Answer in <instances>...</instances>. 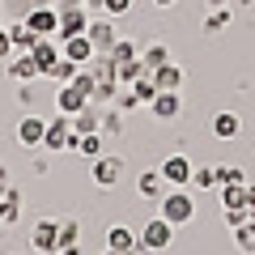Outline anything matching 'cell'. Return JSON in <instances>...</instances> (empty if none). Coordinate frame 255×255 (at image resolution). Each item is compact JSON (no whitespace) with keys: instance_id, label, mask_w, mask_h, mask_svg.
Wrapping results in <instances>:
<instances>
[{"instance_id":"cell-1","label":"cell","mask_w":255,"mask_h":255,"mask_svg":"<svg viewBox=\"0 0 255 255\" xmlns=\"http://www.w3.org/2000/svg\"><path fill=\"white\" fill-rule=\"evenodd\" d=\"M157 213H162V217L179 230V226H187V221L196 217V200H191L187 187H166V196L157 200Z\"/></svg>"},{"instance_id":"cell-2","label":"cell","mask_w":255,"mask_h":255,"mask_svg":"<svg viewBox=\"0 0 255 255\" xmlns=\"http://www.w3.org/2000/svg\"><path fill=\"white\" fill-rule=\"evenodd\" d=\"M43 149H47V153H64V149L81 153V136L73 132V119H68V115H55V119H47V136H43Z\"/></svg>"},{"instance_id":"cell-3","label":"cell","mask_w":255,"mask_h":255,"mask_svg":"<svg viewBox=\"0 0 255 255\" xmlns=\"http://www.w3.org/2000/svg\"><path fill=\"white\" fill-rule=\"evenodd\" d=\"M136 238H140V251H166V247L174 243V226L157 213V217H149L145 226H140Z\"/></svg>"},{"instance_id":"cell-4","label":"cell","mask_w":255,"mask_h":255,"mask_svg":"<svg viewBox=\"0 0 255 255\" xmlns=\"http://www.w3.org/2000/svg\"><path fill=\"white\" fill-rule=\"evenodd\" d=\"M157 170H162L166 187H191V174H196V166H191L183 153H170L162 166H157Z\"/></svg>"},{"instance_id":"cell-5","label":"cell","mask_w":255,"mask_h":255,"mask_svg":"<svg viewBox=\"0 0 255 255\" xmlns=\"http://www.w3.org/2000/svg\"><path fill=\"white\" fill-rule=\"evenodd\" d=\"M94 183L98 187H115L119 179H124V157H115V153H98L94 157Z\"/></svg>"},{"instance_id":"cell-6","label":"cell","mask_w":255,"mask_h":255,"mask_svg":"<svg viewBox=\"0 0 255 255\" xmlns=\"http://www.w3.org/2000/svg\"><path fill=\"white\" fill-rule=\"evenodd\" d=\"M90 30V9L85 4H77V9H60V43L64 38H77V34H85Z\"/></svg>"},{"instance_id":"cell-7","label":"cell","mask_w":255,"mask_h":255,"mask_svg":"<svg viewBox=\"0 0 255 255\" xmlns=\"http://www.w3.org/2000/svg\"><path fill=\"white\" fill-rule=\"evenodd\" d=\"M26 26L34 30L38 38H55V34H60V9H47V4H43V9H30L26 13Z\"/></svg>"},{"instance_id":"cell-8","label":"cell","mask_w":255,"mask_h":255,"mask_svg":"<svg viewBox=\"0 0 255 255\" xmlns=\"http://www.w3.org/2000/svg\"><path fill=\"white\" fill-rule=\"evenodd\" d=\"M30 247L43 255H55L60 251V221H38L34 234H30Z\"/></svg>"},{"instance_id":"cell-9","label":"cell","mask_w":255,"mask_h":255,"mask_svg":"<svg viewBox=\"0 0 255 255\" xmlns=\"http://www.w3.org/2000/svg\"><path fill=\"white\" fill-rule=\"evenodd\" d=\"M55 107H60V115H81V111L90 107V98H85V94L68 81V85H60V90H55Z\"/></svg>"},{"instance_id":"cell-10","label":"cell","mask_w":255,"mask_h":255,"mask_svg":"<svg viewBox=\"0 0 255 255\" xmlns=\"http://www.w3.org/2000/svg\"><path fill=\"white\" fill-rule=\"evenodd\" d=\"M43 136H47V119H38V115H26L17 124V140L26 149H43Z\"/></svg>"},{"instance_id":"cell-11","label":"cell","mask_w":255,"mask_h":255,"mask_svg":"<svg viewBox=\"0 0 255 255\" xmlns=\"http://www.w3.org/2000/svg\"><path fill=\"white\" fill-rule=\"evenodd\" d=\"M85 34H90V43L98 47V51H111V47L119 43V38H115V26H111V17H90V30H85Z\"/></svg>"},{"instance_id":"cell-12","label":"cell","mask_w":255,"mask_h":255,"mask_svg":"<svg viewBox=\"0 0 255 255\" xmlns=\"http://www.w3.org/2000/svg\"><path fill=\"white\" fill-rule=\"evenodd\" d=\"M68 60H77V64H90L94 55H98V47L90 43V34H77V38H64V47H60Z\"/></svg>"},{"instance_id":"cell-13","label":"cell","mask_w":255,"mask_h":255,"mask_svg":"<svg viewBox=\"0 0 255 255\" xmlns=\"http://www.w3.org/2000/svg\"><path fill=\"white\" fill-rule=\"evenodd\" d=\"M238 132H243V119H238L234 111H217V115H213V136L217 140H234Z\"/></svg>"},{"instance_id":"cell-14","label":"cell","mask_w":255,"mask_h":255,"mask_svg":"<svg viewBox=\"0 0 255 255\" xmlns=\"http://www.w3.org/2000/svg\"><path fill=\"white\" fill-rule=\"evenodd\" d=\"M9 77H13V81H34V77H43V68H38V60L30 51H21L17 60L9 64Z\"/></svg>"},{"instance_id":"cell-15","label":"cell","mask_w":255,"mask_h":255,"mask_svg":"<svg viewBox=\"0 0 255 255\" xmlns=\"http://www.w3.org/2000/svg\"><path fill=\"white\" fill-rule=\"evenodd\" d=\"M30 55H34V60H38V68H43V77H47V73H51V68H55V60H60L64 51H60V47L51 43V38H38V43L30 47Z\"/></svg>"},{"instance_id":"cell-16","label":"cell","mask_w":255,"mask_h":255,"mask_svg":"<svg viewBox=\"0 0 255 255\" xmlns=\"http://www.w3.org/2000/svg\"><path fill=\"white\" fill-rule=\"evenodd\" d=\"M136 247H140V238L128 226H111L107 230V251H136Z\"/></svg>"},{"instance_id":"cell-17","label":"cell","mask_w":255,"mask_h":255,"mask_svg":"<svg viewBox=\"0 0 255 255\" xmlns=\"http://www.w3.org/2000/svg\"><path fill=\"white\" fill-rule=\"evenodd\" d=\"M136 191L145 196V200H162L166 196V179H162V170H145L136 179Z\"/></svg>"},{"instance_id":"cell-18","label":"cell","mask_w":255,"mask_h":255,"mask_svg":"<svg viewBox=\"0 0 255 255\" xmlns=\"http://www.w3.org/2000/svg\"><path fill=\"white\" fill-rule=\"evenodd\" d=\"M68 119H73V132H77V136H94V132H102V115L94 107H85L81 115H68Z\"/></svg>"},{"instance_id":"cell-19","label":"cell","mask_w":255,"mask_h":255,"mask_svg":"<svg viewBox=\"0 0 255 255\" xmlns=\"http://www.w3.org/2000/svg\"><path fill=\"white\" fill-rule=\"evenodd\" d=\"M157 119H174L179 115V90H157V98L149 102Z\"/></svg>"},{"instance_id":"cell-20","label":"cell","mask_w":255,"mask_h":255,"mask_svg":"<svg viewBox=\"0 0 255 255\" xmlns=\"http://www.w3.org/2000/svg\"><path fill=\"white\" fill-rule=\"evenodd\" d=\"M9 38H13V51H30V47L38 43V34H34L30 26H26V17H21V21H13V26H9Z\"/></svg>"},{"instance_id":"cell-21","label":"cell","mask_w":255,"mask_h":255,"mask_svg":"<svg viewBox=\"0 0 255 255\" xmlns=\"http://www.w3.org/2000/svg\"><path fill=\"white\" fill-rule=\"evenodd\" d=\"M153 81H157V90H179L183 85V68L170 60V64H162V68L153 73Z\"/></svg>"},{"instance_id":"cell-22","label":"cell","mask_w":255,"mask_h":255,"mask_svg":"<svg viewBox=\"0 0 255 255\" xmlns=\"http://www.w3.org/2000/svg\"><path fill=\"white\" fill-rule=\"evenodd\" d=\"M221 204H226V213L247 209V183H226L221 187Z\"/></svg>"},{"instance_id":"cell-23","label":"cell","mask_w":255,"mask_h":255,"mask_svg":"<svg viewBox=\"0 0 255 255\" xmlns=\"http://www.w3.org/2000/svg\"><path fill=\"white\" fill-rule=\"evenodd\" d=\"M77 73H81V64L68 60V55H60V60H55V68H51L47 77H51V81H60V85H68V81H77Z\"/></svg>"},{"instance_id":"cell-24","label":"cell","mask_w":255,"mask_h":255,"mask_svg":"<svg viewBox=\"0 0 255 255\" xmlns=\"http://www.w3.org/2000/svg\"><path fill=\"white\" fill-rule=\"evenodd\" d=\"M140 64H145V73L153 77L157 68H162V64H170V51H166V47H145V55H140Z\"/></svg>"},{"instance_id":"cell-25","label":"cell","mask_w":255,"mask_h":255,"mask_svg":"<svg viewBox=\"0 0 255 255\" xmlns=\"http://www.w3.org/2000/svg\"><path fill=\"white\" fill-rule=\"evenodd\" d=\"M128 90H132V98H136V102H153L157 98V81H153V77H136Z\"/></svg>"},{"instance_id":"cell-26","label":"cell","mask_w":255,"mask_h":255,"mask_svg":"<svg viewBox=\"0 0 255 255\" xmlns=\"http://www.w3.org/2000/svg\"><path fill=\"white\" fill-rule=\"evenodd\" d=\"M234 243L243 251H255V217H247L243 226H234Z\"/></svg>"},{"instance_id":"cell-27","label":"cell","mask_w":255,"mask_h":255,"mask_svg":"<svg viewBox=\"0 0 255 255\" xmlns=\"http://www.w3.org/2000/svg\"><path fill=\"white\" fill-rule=\"evenodd\" d=\"M77 234H81V230H77V221L64 217V221H60V251H64V247H77Z\"/></svg>"},{"instance_id":"cell-28","label":"cell","mask_w":255,"mask_h":255,"mask_svg":"<svg viewBox=\"0 0 255 255\" xmlns=\"http://www.w3.org/2000/svg\"><path fill=\"white\" fill-rule=\"evenodd\" d=\"M217 170V187H226V183H247V174L238 170V166H213Z\"/></svg>"},{"instance_id":"cell-29","label":"cell","mask_w":255,"mask_h":255,"mask_svg":"<svg viewBox=\"0 0 255 255\" xmlns=\"http://www.w3.org/2000/svg\"><path fill=\"white\" fill-rule=\"evenodd\" d=\"M191 187H217V170H213V166H200V170L191 174Z\"/></svg>"},{"instance_id":"cell-30","label":"cell","mask_w":255,"mask_h":255,"mask_svg":"<svg viewBox=\"0 0 255 255\" xmlns=\"http://www.w3.org/2000/svg\"><path fill=\"white\" fill-rule=\"evenodd\" d=\"M111 55H115V64H132V60H140V55L132 51V43H115V47H111Z\"/></svg>"},{"instance_id":"cell-31","label":"cell","mask_w":255,"mask_h":255,"mask_svg":"<svg viewBox=\"0 0 255 255\" xmlns=\"http://www.w3.org/2000/svg\"><path fill=\"white\" fill-rule=\"evenodd\" d=\"M81 153H85V157H98V153H102V132H94V136H81Z\"/></svg>"},{"instance_id":"cell-32","label":"cell","mask_w":255,"mask_h":255,"mask_svg":"<svg viewBox=\"0 0 255 255\" xmlns=\"http://www.w3.org/2000/svg\"><path fill=\"white\" fill-rule=\"evenodd\" d=\"M132 4H136V0H107V17H124Z\"/></svg>"},{"instance_id":"cell-33","label":"cell","mask_w":255,"mask_h":255,"mask_svg":"<svg viewBox=\"0 0 255 255\" xmlns=\"http://www.w3.org/2000/svg\"><path fill=\"white\" fill-rule=\"evenodd\" d=\"M102 132H124V119H119V111H107V115H102Z\"/></svg>"},{"instance_id":"cell-34","label":"cell","mask_w":255,"mask_h":255,"mask_svg":"<svg viewBox=\"0 0 255 255\" xmlns=\"http://www.w3.org/2000/svg\"><path fill=\"white\" fill-rule=\"evenodd\" d=\"M226 21H230V9H217V13H213L209 21H204V30H221Z\"/></svg>"},{"instance_id":"cell-35","label":"cell","mask_w":255,"mask_h":255,"mask_svg":"<svg viewBox=\"0 0 255 255\" xmlns=\"http://www.w3.org/2000/svg\"><path fill=\"white\" fill-rule=\"evenodd\" d=\"M13 55V38H9V30L0 26V60H9Z\"/></svg>"},{"instance_id":"cell-36","label":"cell","mask_w":255,"mask_h":255,"mask_svg":"<svg viewBox=\"0 0 255 255\" xmlns=\"http://www.w3.org/2000/svg\"><path fill=\"white\" fill-rule=\"evenodd\" d=\"M85 9H90V17H107V0H85Z\"/></svg>"},{"instance_id":"cell-37","label":"cell","mask_w":255,"mask_h":255,"mask_svg":"<svg viewBox=\"0 0 255 255\" xmlns=\"http://www.w3.org/2000/svg\"><path fill=\"white\" fill-rule=\"evenodd\" d=\"M247 213H255V183H247Z\"/></svg>"},{"instance_id":"cell-38","label":"cell","mask_w":255,"mask_h":255,"mask_svg":"<svg viewBox=\"0 0 255 255\" xmlns=\"http://www.w3.org/2000/svg\"><path fill=\"white\" fill-rule=\"evenodd\" d=\"M77 4H85V0H60V9H77Z\"/></svg>"},{"instance_id":"cell-39","label":"cell","mask_w":255,"mask_h":255,"mask_svg":"<svg viewBox=\"0 0 255 255\" xmlns=\"http://www.w3.org/2000/svg\"><path fill=\"white\" fill-rule=\"evenodd\" d=\"M153 4H162V9H170V4H179V0H153Z\"/></svg>"},{"instance_id":"cell-40","label":"cell","mask_w":255,"mask_h":255,"mask_svg":"<svg viewBox=\"0 0 255 255\" xmlns=\"http://www.w3.org/2000/svg\"><path fill=\"white\" fill-rule=\"evenodd\" d=\"M60 255H81V251H77V247H64V251Z\"/></svg>"},{"instance_id":"cell-41","label":"cell","mask_w":255,"mask_h":255,"mask_svg":"<svg viewBox=\"0 0 255 255\" xmlns=\"http://www.w3.org/2000/svg\"><path fill=\"white\" fill-rule=\"evenodd\" d=\"M209 4H213V9H226V0H209Z\"/></svg>"},{"instance_id":"cell-42","label":"cell","mask_w":255,"mask_h":255,"mask_svg":"<svg viewBox=\"0 0 255 255\" xmlns=\"http://www.w3.org/2000/svg\"><path fill=\"white\" fill-rule=\"evenodd\" d=\"M4 179H9V170H4V166H0V187H4Z\"/></svg>"},{"instance_id":"cell-43","label":"cell","mask_w":255,"mask_h":255,"mask_svg":"<svg viewBox=\"0 0 255 255\" xmlns=\"http://www.w3.org/2000/svg\"><path fill=\"white\" fill-rule=\"evenodd\" d=\"M107 255H132V251H107Z\"/></svg>"},{"instance_id":"cell-44","label":"cell","mask_w":255,"mask_h":255,"mask_svg":"<svg viewBox=\"0 0 255 255\" xmlns=\"http://www.w3.org/2000/svg\"><path fill=\"white\" fill-rule=\"evenodd\" d=\"M0 226H4V221H0Z\"/></svg>"},{"instance_id":"cell-45","label":"cell","mask_w":255,"mask_h":255,"mask_svg":"<svg viewBox=\"0 0 255 255\" xmlns=\"http://www.w3.org/2000/svg\"><path fill=\"white\" fill-rule=\"evenodd\" d=\"M251 217H255V213H251Z\"/></svg>"}]
</instances>
